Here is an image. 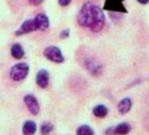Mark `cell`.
I'll return each instance as SVG.
<instances>
[{
  "instance_id": "cell-1",
  "label": "cell",
  "mask_w": 149,
  "mask_h": 135,
  "mask_svg": "<svg viewBox=\"0 0 149 135\" xmlns=\"http://www.w3.org/2000/svg\"><path fill=\"white\" fill-rule=\"evenodd\" d=\"M105 15L101 9L91 2L86 3L78 15L79 25L88 27L93 32L100 31L105 25Z\"/></svg>"
},
{
  "instance_id": "cell-2",
  "label": "cell",
  "mask_w": 149,
  "mask_h": 135,
  "mask_svg": "<svg viewBox=\"0 0 149 135\" xmlns=\"http://www.w3.org/2000/svg\"><path fill=\"white\" fill-rule=\"evenodd\" d=\"M30 67L26 63H18L13 65L10 72V76L14 81H20L26 78L29 73Z\"/></svg>"
},
{
  "instance_id": "cell-3",
  "label": "cell",
  "mask_w": 149,
  "mask_h": 135,
  "mask_svg": "<svg viewBox=\"0 0 149 135\" xmlns=\"http://www.w3.org/2000/svg\"><path fill=\"white\" fill-rule=\"evenodd\" d=\"M44 55L47 59L54 63L60 64V63H63L65 60V58L61 52V50L57 46H49L45 48L44 51Z\"/></svg>"
},
{
  "instance_id": "cell-4",
  "label": "cell",
  "mask_w": 149,
  "mask_h": 135,
  "mask_svg": "<svg viewBox=\"0 0 149 135\" xmlns=\"http://www.w3.org/2000/svg\"><path fill=\"white\" fill-rule=\"evenodd\" d=\"M24 102L26 105L27 108L29 109V111L31 112V114H33V115L38 114V113L40 111V107H39V104H38V101L36 99V97H34L31 94L25 95L24 98Z\"/></svg>"
},
{
  "instance_id": "cell-5",
  "label": "cell",
  "mask_w": 149,
  "mask_h": 135,
  "mask_svg": "<svg viewBox=\"0 0 149 135\" xmlns=\"http://www.w3.org/2000/svg\"><path fill=\"white\" fill-rule=\"evenodd\" d=\"M36 30H37V27L35 25L33 19H29V20H25L21 24V26L16 31L15 34L17 36H21V35H24V34L32 32Z\"/></svg>"
},
{
  "instance_id": "cell-6",
  "label": "cell",
  "mask_w": 149,
  "mask_h": 135,
  "mask_svg": "<svg viewBox=\"0 0 149 135\" xmlns=\"http://www.w3.org/2000/svg\"><path fill=\"white\" fill-rule=\"evenodd\" d=\"M34 23H35V25L37 27V30H39V31H45L49 25H50V21H49V18L45 14H38L35 18L33 19Z\"/></svg>"
},
{
  "instance_id": "cell-7",
  "label": "cell",
  "mask_w": 149,
  "mask_h": 135,
  "mask_svg": "<svg viewBox=\"0 0 149 135\" xmlns=\"http://www.w3.org/2000/svg\"><path fill=\"white\" fill-rule=\"evenodd\" d=\"M49 78H50L49 72L46 70L42 69V70H40L37 73V76H36V83H37V85L40 88L45 89V88H46L48 86Z\"/></svg>"
},
{
  "instance_id": "cell-8",
  "label": "cell",
  "mask_w": 149,
  "mask_h": 135,
  "mask_svg": "<svg viewBox=\"0 0 149 135\" xmlns=\"http://www.w3.org/2000/svg\"><path fill=\"white\" fill-rule=\"evenodd\" d=\"M36 130H37L36 123L32 120L25 121L22 128V132L24 135H33L36 133Z\"/></svg>"
},
{
  "instance_id": "cell-9",
  "label": "cell",
  "mask_w": 149,
  "mask_h": 135,
  "mask_svg": "<svg viewBox=\"0 0 149 135\" xmlns=\"http://www.w3.org/2000/svg\"><path fill=\"white\" fill-rule=\"evenodd\" d=\"M10 53H11V56L16 59H21L24 56V51L22 45L19 44H14L11 46Z\"/></svg>"
},
{
  "instance_id": "cell-10",
  "label": "cell",
  "mask_w": 149,
  "mask_h": 135,
  "mask_svg": "<svg viewBox=\"0 0 149 135\" xmlns=\"http://www.w3.org/2000/svg\"><path fill=\"white\" fill-rule=\"evenodd\" d=\"M131 107H132V101L129 98H126V99L122 100L118 105L119 112L122 114L128 113L130 111Z\"/></svg>"
},
{
  "instance_id": "cell-11",
  "label": "cell",
  "mask_w": 149,
  "mask_h": 135,
  "mask_svg": "<svg viewBox=\"0 0 149 135\" xmlns=\"http://www.w3.org/2000/svg\"><path fill=\"white\" fill-rule=\"evenodd\" d=\"M131 130V127L127 123H120L115 127V134L118 135L127 134Z\"/></svg>"
},
{
  "instance_id": "cell-12",
  "label": "cell",
  "mask_w": 149,
  "mask_h": 135,
  "mask_svg": "<svg viewBox=\"0 0 149 135\" xmlns=\"http://www.w3.org/2000/svg\"><path fill=\"white\" fill-rule=\"evenodd\" d=\"M107 108L103 105H99L93 109V114L98 118H105L107 115Z\"/></svg>"
},
{
  "instance_id": "cell-13",
  "label": "cell",
  "mask_w": 149,
  "mask_h": 135,
  "mask_svg": "<svg viewBox=\"0 0 149 135\" xmlns=\"http://www.w3.org/2000/svg\"><path fill=\"white\" fill-rule=\"evenodd\" d=\"M77 135H93V130L86 125H83L80 126L76 132Z\"/></svg>"
},
{
  "instance_id": "cell-14",
  "label": "cell",
  "mask_w": 149,
  "mask_h": 135,
  "mask_svg": "<svg viewBox=\"0 0 149 135\" xmlns=\"http://www.w3.org/2000/svg\"><path fill=\"white\" fill-rule=\"evenodd\" d=\"M53 130V125L51 122H44L40 127V132L43 135H48Z\"/></svg>"
},
{
  "instance_id": "cell-15",
  "label": "cell",
  "mask_w": 149,
  "mask_h": 135,
  "mask_svg": "<svg viewBox=\"0 0 149 135\" xmlns=\"http://www.w3.org/2000/svg\"><path fill=\"white\" fill-rule=\"evenodd\" d=\"M69 35H70V30L66 29V30H64L60 32L59 37H60V38H67L69 37Z\"/></svg>"
},
{
  "instance_id": "cell-16",
  "label": "cell",
  "mask_w": 149,
  "mask_h": 135,
  "mask_svg": "<svg viewBox=\"0 0 149 135\" xmlns=\"http://www.w3.org/2000/svg\"><path fill=\"white\" fill-rule=\"evenodd\" d=\"M72 0H58V3L61 6H67L70 4Z\"/></svg>"
},
{
  "instance_id": "cell-17",
  "label": "cell",
  "mask_w": 149,
  "mask_h": 135,
  "mask_svg": "<svg viewBox=\"0 0 149 135\" xmlns=\"http://www.w3.org/2000/svg\"><path fill=\"white\" fill-rule=\"evenodd\" d=\"M30 2H31L32 4L38 5V4H40L42 2H44V0H30Z\"/></svg>"
},
{
  "instance_id": "cell-18",
  "label": "cell",
  "mask_w": 149,
  "mask_h": 135,
  "mask_svg": "<svg viewBox=\"0 0 149 135\" xmlns=\"http://www.w3.org/2000/svg\"><path fill=\"white\" fill-rule=\"evenodd\" d=\"M137 1L141 4H147L149 2V0H137Z\"/></svg>"
}]
</instances>
